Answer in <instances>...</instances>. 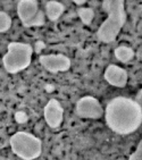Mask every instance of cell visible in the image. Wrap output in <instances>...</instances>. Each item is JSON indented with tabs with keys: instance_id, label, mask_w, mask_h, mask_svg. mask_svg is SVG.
<instances>
[{
	"instance_id": "obj_8",
	"label": "cell",
	"mask_w": 142,
	"mask_h": 160,
	"mask_svg": "<svg viewBox=\"0 0 142 160\" xmlns=\"http://www.w3.org/2000/svg\"><path fill=\"white\" fill-rule=\"evenodd\" d=\"M43 117L50 128H58L64 119V108L57 99H50L44 106Z\"/></svg>"
},
{
	"instance_id": "obj_5",
	"label": "cell",
	"mask_w": 142,
	"mask_h": 160,
	"mask_svg": "<svg viewBox=\"0 0 142 160\" xmlns=\"http://www.w3.org/2000/svg\"><path fill=\"white\" fill-rule=\"evenodd\" d=\"M17 15L24 28H39L46 24V14L40 9L37 0H19Z\"/></svg>"
},
{
	"instance_id": "obj_7",
	"label": "cell",
	"mask_w": 142,
	"mask_h": 160,
	"mask_svg": "<svg viewBox=\"0 0 142 160\" xmlns=\"http://www.w3.org/2000/svg\"><path fill=\"white\" fill-rule=\"evenodd\" d=\"M39 62L46 71L53 74L60 72H67L72 66V60L63 53L41 55L39 57Z\"/></svg>"
},
{
	"instance_id": "obj_15",
	"label": "cell",
	"mask_w": 142,
	"mask_h": 160,
	"mask_svg": "<svg viewBox=\"0 0 142 160\" xmlns=\"http://www.w3.org/2000/svg\"><path fill=\"white\" fill-rule=\"evenodd\" d=\"M14 117H15V120L18 124H24L28 120V114H26L25 111H22V110H19V111H17V112H15Z\"/></svg>"
},
{
	"instance_id": "obj_2",
	"label": "cell",
	"mask_w": 142,
	"mask_h": 160,
	"mask_svg": "<svg viewBox=\"0 0 142 160\" xmlns=\"http://www.w3.org/2000/svg\"><path fill=\"white\" fill-rule=\"evenodd\" d=\"M102 9L107 14V18L99 26L96 37L100 42L111 43L116 40L124 24L126 23V12L123 0H104Z\"/></svg>"
},
{
	"instance_id": "obj_14",
	"label": "cell",
	"mask_w": 142,
	"mask_h": 160,
	"mask_svg": "<svg viewBox=\"0 0 142 160\" xmlns=\"http://www.w3.org/2000/svg\"><path fill=\"white\" fill-rule=\"evenodd\" d=\"M129 160H142V140L139 142L135 151L130 156Z\"/></svg>"
},
{
	"instance_id": "obj_4",
	"label": "cell",
	"mask_w": 142,
	"mask_h": 160,
	"mask_svg": "<svg viewBox=\"0 0 142 160\" xmlns=\"http://www.w3.org/2000/svg\"><path fill=\"white\" fill-rule=\"evenodd\" d=\"M13 153L23 160H34L42 153V141L28 132H16L9 139Z\"/></svg>"
},
{
	"instance_id": "obj_1",
	"label": "cell",
	"mask_w": 142,
	"mask_h": 160,
	"mask_svg": "<svg viewBox=\"0 0 142 160\" xmlns=\"http://www.w3.org/2000/svg\"><path fill=\"white\" fill-rule=\"evenodd\" d=\"M104 115L108 128L118 135L132 134L142 124V108L134 99L127 97L109 100Z\"/></svg>"
},
{
	"instance_id": "obj_17",
	"label": "cell",
	"mask_w": 142,
	"mask_h": 160,
	"mask_svg": "<svg viewBox=\"0 0 142 160\" xmlns=\"http://www.w3.org/2000/svg\"><path fill=\"white\" fill-rule=\"evenodd\" d=\"M87 2V1H85V0H74V3H76V5H84V3Z\"/></svg>"
},
{
	"instance_id": "obj_16",
	"label": "cell",
	"mask_w": 142,
	"mask_h": 160,
	"mask_svg": "<svg viewBox=\"0 0 142 160\" xmlns=\"http://www.w3.org/2000/svg\"><path fill=\"white\" fill-rule=\"evenodd\" d=\"M136 101V103L140 106V107L142 108V88H141V90H140L139 92H138V94L135 96V99H134Z\"/></svg>"
},
{
	"instance_id": "obj_12",
	"label": "cell",
	"mask_w": 142,
	"mask_h": 160,
	"mask_svg": "<svg viewBox=\"0 0 142 160\" xmlns=\"http://www.w3.org/2000/svg\"><path fill=\"white\" fill-rule=\"evenodd\" d=\"M76 12L82 23L85 25H90L94 18V12L92 8H89V7H80L77 8Z\"/></svg>"
},
{
	"instance_id": "obj_3",
	"label": "cell",
	"mask_w": 142,
	"mask_h": 160,
	"mask_svg": "<svg viewBox=\"0 0 142 160\" xmlns=\"http://www.w3.org/2000/svg\"><path fill=\"white\" fill-rule=\"evenodd\" d=\"M33 47L30 43L9 42L3 57V65L8 74H17L31 65Z\"/></svg>"
},
{
	"instance_id": "obj_11",
	"label": "cell",
	"mask_w": 142,
	"mask_h": 160,
	"mask_svg": "<svg viewBox=\"0 0 142 160\" xmlns=\"http://www.w3.org/2000/svg\"><path fill=\"white\" fill-rule=\"evenodd\" d=\"M114 55L117 58V60L126 64V62H130L134 58L135 51L129 46H119L114 50Z\"/></svg>"
},
{
	"instance_id": "obj_10",
	"label": "cell",
	"mask_w": 142,
	"mask_h": 160,
	"mask_svg": "<svg viewBox=\"0 0 142 160\" xmlns=\"http://www.w3.org/2000/svg\"><path fill=\"white\" fill-rule=\"evenodd\" d=\"M65 12V5L59 1H56V0H50V1H47L46 6H44V14H46V17L49 21L56 22L58 21L62 15Z\"/></svg>"
},
{
	"instance_id": "obj_13",
	"label": "cell",
	"mask_w": 142,
	"mask_h": 160,
	"mask_svg": "<svg viewBox=\"0 0 142 160\" xmlns=\"http://www.w3.org/2000/svg\"><path fill=\"white\" fill-rule=\"evenodd\" d=\"M13 19L6 12H0V33H5L12 28Z\"/></svg>"
},
{
	"instance_id": "obj_9",
	"label": "cell",
	"mask_w": 142,
	"mask_h": 160,
	"mask_svg": "<svg viewBox=\"0 0 142 160\" xmlns=\"http://www.w3.org/2000/svg\"><path fill=\"white\" fill-rule=\"evenodd\" d=\"M104 78L108 84L115 88H125L129 81V74L126 69L119 67L117 65H108L104 73Z\"/></svg>"
},
{
	"instance_id": "obj_6",
	"label": "cell",
	"mask_w": 142,
	"mask_h": 160,
	"mask_svg": "<svg viewBox=\"0 0 142 160\" xmlns=\"http://www.w3.org/2000/svg\"><path fill=\"white\" fill-rule=\"evenodd\" d=\"M75 112L79 117L84 119H99L105 114L99 100L94 97L84 96L79 99L75 105Z\"/></svg>"
}]
</instances>
